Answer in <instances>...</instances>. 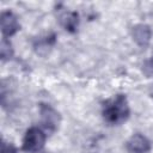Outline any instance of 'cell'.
<instances>
[{
    "mask_svg": "<svg viewBox=\"0 0 153 153\" xmlns=\"http://www.w3.org/2000/svg\"><path fill=\"white\" fill-rule=\"evenodd\" d=\"M104 120L110 124H121L129 116V105L123 94H117L104 105Z\"/></svg>",
    "mask_w": 153,
    "mask_h": 153,
    "instance_id": "obj_1",
    "label": "cell"
},
{
    "mask_svg": "<svg viewBox=\"0 0 153 153\" xmlns=\"http://www.w3.org/2000/svg\"><path fill=\"white\" fill-rule=\"evenodd\" d=\"M45 139H47V135H45V133L41 128L32 127L24 135L23 149L25 152H30V153L38 152V151H41L44 147Z\"/></svg>",
    "mask_w": 153,
    "mask_h": 153,
    "instance_id": "obj_2",
    "label": "cell"
},
{
    "mask_svg": "<svg viewBox=\"0 0 153 153\" xmlns=\"http://www.w3.org/2000/svg\"><path fill=\"white\" fill-rule=\"evenodd\" d=\"M41 123L45 130L54 131L60 123L59 112L49 105L41 106Z\"/></svg>",
    "mask_w": 153,
    "mask_h": 153,
    "instance_id": "obj_3",
    "label": "cell"
},
{
    "mask_svg": "<svg viewBox=\"0 0 153 153\" xmlns=\"http://www.w3.org/2000/svg\"><path fill=\"white\" fill-rule=\"evenodd\" d=\"M0 24H1V32L4 37H10L19 30L18 19L11 11H4L1 13Z\"/></svg>",
    "mask_w": 153,
    "mask_h": 153,
    "instance_id": "obj_4",
    "label": "cell"
},
{
    "mask_svg": "<svg viewBox=\"0 0 153 153\" xmlns=\"http://www.w3.org/2000/svg\"><path fill=\"white\" fill-rule=\"evenodd\" d=\"M126 147L129 153H147L151 149V142L145 135L134 134L127 141Z\"/></svg>",
    "mask_w": 153,
    "mask_h": 153,
    "instance_id": "obj_5",
    "label": "cell"
},
{
    "mask_svg": "<svg viewBox=\"0 0 153 153\" xmlns=\"http://www.w3.org/2000/svg\"><path fill=\"white\" fill-rule=\"evenodd\" d=\"M151 33V29L146 24H137L131 30V36L140 47H146L149 43Z\"/></svg>",
    "mask_w": 153,
    "mask_h": 153,
    "instance_id": "obj_6",
    "label": "cell"
},
{
    "mask_svg": "<svg viewBox=\"0 0 153 153\" xmlns=\"http://www.w3.org/2000/svg\"><path fill=\"white\" fill-rule=\"evenodd\" d=\"M78 13L76 12H73V11H67L65 12L61 17H60V23L61 25L65 27V30L69 31V32H74L78 27V23H79V19H78Z\"/></svg>",
    "mask_w": 153,
    "mask_h": 153,
    "instance_id": "obj_7",
    "label": "cell"
},
{
    "mask_svg": "<svg viewBox=\"0 0 153 153\" xmlns=\"http://www.w3.org/2000/svg\"><path fill=\"white\" fill-rule=\"evenodd\" d=\"M0 54H1V59L6 60V59H11V56L13 55V49L11 43L6 39V37L2 38L1 41V45H0Z\"/></svg>",
    "mask_w": 153,
    "mask_h": 153,
    "instance_id": "obj_8",
    "label": "cell"
}]
</instances>
